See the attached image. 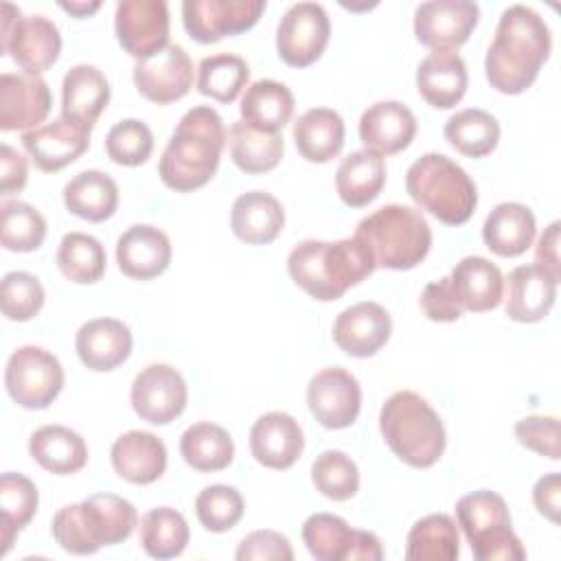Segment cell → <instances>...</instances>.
Wrapping results in <instances>:
<instances>
[{
	"label": "cell",
	"mask_w": 561,
	"mask_h": 561,
	"mask_svg": "<svg viewBox=\"0 0 561 561\" xmlns=\"http://www.w3.org/2000/svg\"><path fill=\"white\" fill-rule=\"evenodd\" d=\"M331 22L322 4H291L276 28L278 57L291 68H307L318 61L329 44Z\"/></svg>",
	"instance_id": "12"
},
{
	"label": "cell",
	"mask_w": 561,
	"mask_h": 561,
	"mask_svg": "<svg viewBox=\"0 0 561 561\" xmlns=\"http://www.w3.org/2000/svg\"><path fill=\"white\" fill-rule=\"evenodd\" d=\"M107 158L121 167L145 164L153 151V134L138 118L118 121L105 136Z\"/></svg>",
	"instance_id": "49"
},
{
	"label": "cell",
	"mask_w": 561,
	"mask_h": 561,
	"mask_svg": "<svg viewBox=\"0 0 561 561\" xmlns=\"http://www.w3.org/2000/svg\"><path fill=\"white\" fill-rule=\"evenodd\" d=\"M245 504L241 493L228 484H210L195 497V515L210 533H226L243 517Z\"/></svg>",
	"instance_id": "48"
},
{
	"label": "cell",
	"mask_w": 561,
	"mask_h": 561,
	"mask_svg": "<svg viewBox=\"0 0 561 561\" xmlns=\"http://www.w3.org/2000/svg\"><path fill=\"white\" fill-rule=\"evenodd\" d=\"M114 31L127 55L149 59L169 46V7L164 0H123L116 4Z\"/></svg>",
	"instance_id": "14"
},
{
	"label": "cell",
	"mask_w": 561,
	"mask_h": 561,
	"mask_svg": "<svg viewBox=\"0 0 561 561\" xmlns=\"http://www.w3.org/2000/svg\"><path fill=\"white\" fill-rule=\"evenodd\" d=\"M110 458L116 476L131 484H151L162 478L167 469L164 443L145 430L121 434L112 445Z\"/></svg>",
	"instance_id": "28"
},
{
	"label": "cell",
	"mask_w": 561,
	"mask_h": 561,
	"mask_svg": "<svg viewBox=\"0 0 561 561\" xmlns=\"http://www.w3.org/2000/svg\"><path fill=\"white\" fill-rule=\"evenodd\" d=\"M116 263L134 280L156 278L171 263V241L156 226H129L116 241Z\"/></svg>",
	"instance_id": "25"
},
{
	"label": "cell",
	"mask_w": 561,
	"mask_h": 561,
	"mask_svg": "<svg viewBox=\"0 0 561 561\" xmlns=\"http://www.w3.org/2000/svg\"><path fill=\"white\" fill-rule=\"evenodd\" d=\"M28 180V164L26 158L15 151L11 145L0 147V191L2 195L20 193Z\"/></svg>",
	"instance_id": "54"
},
{
	"label": "cell",
	"mask_w": 561,
	"mask_h": 561,
	"mask_svg": "<svg viewBox=\"0 0 561 561\" xmlns=\"http://www.w3.org/2000/svg\"><path fill=\"white\" fill-rule=\"evenodd\" d=\"M53 96L39 75L4 72L0 75V129H35L48 116Z\"/></svg>",
	"instance_id": "19"
},
{
	"label": "cell",
	"mask_w": 561,
	"mask_h": 561,
	"mask_svg": "<svg viewBox=\"0 0 561 561\" xmlns=\"http://www.w3.org/2000/svg\"><path fill=\"white\" fill-rule=\"evenodd\" d=\"M460 554L456 522L445 513H432L414 522L405 539L410 561H454Z\"/></svg>",
	"instance_id": "40"
},
{
	"label": "cell",
	"mask_w": 561,
	"mask_h": 561,
	"mask_svg": "<svg viewBox=\"0 0 561 561\" xmlns=\"http://www.w3.org/2000/svg\"><path fill=\"white\" fill-rule=\"evenodd\" d=\"M44 287L28 272H7L0 283V307L7 320L26 322L44 307Z\"/></svg>",
	"instance_id": "50"
},
{
	"label": "cell",
	"mask_w": 561,
	"mask_h": 561,
	"mask_svg": "<svg viewBox=\"0 0 561 561\" xmlns=\"http://www.w3.org/2000/svg\"><path fill=\"white\" fill-rule=\"evenodd\" d=\"M515 436L526 449L559 460V419L557 416H526L515 423Z\"/></svg>",
	"instance_id": "51"
},
{
	"label": "cell",
	"mask_w": 561,
	"mask_h": 561,
	"mask_svg": "<svg viewBox=\"0 0 561 561\" xmlns=\"http://www.w3.org/2000/svg\"><path fill=\"white\" fill-rule=\"evenodd\" d=\"M285 226L280 202L265 191H248L239 195L230 210V228L237 239L250 245L272 243Z\"/></svg>",
	"instance_id": "31"
},
{
	"label": "cell",
	"mask_w": 561,
	"mask_h": 561,
	"mask_svg": "<svg viewBox=\"0 0 561 561\" xmlns=\"http://www.w3.org/2000/svg\"><path fill=\"white\" fill-rule=\"evenodd\" d=\"M129 399L142 421L167 425L184 412L188 390L184 377L173 366L149 364L134 377Z\"/></svg>",
	"instance_id": "15"
},
{
	"label": "cell",
	"mask_w": 561,
	"mask_h": 561,
	"mask_svg": "<svg viewBox=\"0 0 561 561\" xmlns=\"http://www.w3.org/2000/svg\"><path fill=\"white\" fill-rule=\"evenodd\" d=\"M110 103V83L96 66H72L61 83V118L92 131Z\"/></svg>",
	"instance_id": "26"
},
{
	"label": "cell",
	"mask_w": 561,
	"mask_h": 561,
	"mask_svg": "<svg viewBox=\"0 0 561 561\" xmlns=\"http://www.w3.org/2000/svg\"><path fill=\"white\" fill-rule=\"evenodd\" d=\"M134 337L125 322L116 318H94L79 327L75 348L81 364L94 373L118 368L131 353Z\"/></svg>",
	"instance_id": "27"
},
{
	"label": "cell",
	"mask_w": 561,
	"mask_h": 561,
	"mask_svg": "<svg viewBox=\"0 0 561 561\" xmlns=\"http://www.w3.org/2000/svg\"><path fill=\"white\" fill-rule=\"evenodd\" d=\"M0 241L11 252H33L46 239L44 215L26 202H2Z\"/></svg>",
	"instance_id": "46"
},
{
	"label": "cell",
	"mask_w": 561,
	"mask_h": 561,
	"mask_svg": "<svg viewBox=\"0 0 561 561\" xmlns=\"http://www.w3.org/2000/svg\"><path fill=\"white\" fill-rule=\"evenodd\" d=\"M377 270L370 250L357 239L300 241L287 256L291 280L320 302L337 300Z\"/></svg>",
	"instance_id": "3"
},
{
	"label": "cell",
	"mask_w": 561,
	"mask_h": 561,
	"mask_svg": "<svg viewBox=\"0 0 561 561\" xmlns=\"http://www.w3.org/2000/svg\"><path fill=\"white\" fill-rule=\"evenodd\" d=\"M37 489L35 484L22 476L7 471L0 478V508H2V552L7 554L15 535L33 519L37 511Z\"/></svg>",
	"instance_id": "44"
},
{
	"label": "cell",
	"mask_w": 561,
	"mask_h": 561,
	"mask_svg": "<svg viewBox=\"0 0 561 561\" xmlns=\"http://www.w3.org/2000/svg\"><path fill=\"white\" fill-rule=\"evenodd\" d=\"M302 430L287 412H267L250 430V451L267 469H289L302 456Z\"/></svg>",
	"instance_id": "24"
},
{
	"label": "cell",
	"mask_w": 561,
	"mask_h": 561,
	"mask_svg": "<svg viewBox=\"0 0 561 561\" xmlns=\"http://www.w3.org/2000/svg\"><path fill=\"white\" fill-rule=\"evenodd\" d=\"M31 458L55 476H70L85 467L88 445L66 425H42L28 438Z\"/></svg>",
	"instance_id": "33"
},
{
	"label": "cell",
	"mask_w": 561,
	"mask_h": 561,
	"mask_svg": "<svg viewBox=\"0 0 561 561\" xmlns=\"http://www.w3.org/2000/svg\"><path fill=\"white\" fill-rule=\"evenodd\" d=\"M383 184H386L383 158L366 149L353 151L346 158H342L335 171L337 197L351 208H362L375 202Z\"/></svg>",
	"instance_id": "35"
},
{
	"label": "cell",
	"mask_w": 561,
	"mask_h": 561,
	"mask_svg": "<svg viewBox=\"0 0 561 561\" xmlns=\"http://www.w3.org/2000/svg\"><path fill=\"white\" fill-rule=\"evenodd\" d=\"M140 546L153 559L180 557L191 539L188 524L182 513L171 506H158L140 519Z\"/></svg>",
	"instance_id": "42"
},
{
	"label": "cell",
	"mask_w": 561,
	"mask_h": 561,
	"mask_svg": "<svg viewBox=\"0 0 561 561\" xmlns=\"http://www.w3.org/2000/svg\"><path fill=\"white\" fill-rule=\"evenodd\" d=\"M449 280L462 311L484 313L502 302L504 276L500 267L484 256H465L458 261Z\"/></svg>",
	"instance_id": "30"
},
{
	"label": "cell",
	"mask_w": 561,
	"mask_h": 561,
	"mask_svg": "<svg viewBox=\"0 0 561 561\" xmlns=\"http://www.w3.org/2000/svg\"><path fill=\"white\" fill-rule=\"evenodd\" d=\"M241 121L261 131H280L294 114L291 90L274 79L250 83L241 96Z\"/></svg>",
	"instance_id": "36"
},
{
	"label": "cell",
	"mask_w": 561,
	"mask_h": 561,
	"mask_svg": "<svg viewBox=\"0 0 561 561\" xmlns=\"http://www.w3.org/2000/svg\"><path fill=\"white\" fill-rule=\"evenodd\" d=\"M20 140L39 171L55 173L72 164L88 151L90 131H83L81 127L57 118L53 123L24 131Z\"/></svg>",
	"instance_id": "23"
},
{
	"label": "cell",
	"mask_w": 561,
	"mask_h": 561,
	"mask_svg": "<svg viewBox=\"0 0 561 561\" xmlns=\"http://www.w3.org/2000/svg\"><path fill=\"white\" fill-rule=\"evenodd\" d=\"M313 486L333 502H346L359 491V469L340 449H324L311 465Z\"/></svg>",
	"instance_id": "47"
},
{
	"label": "cell",
	"mask_w": 561,
	"mask_h": 561,
	"mask_svg": "<svg viewBox=\"0 0 561 561\" xmlns=\"http://www.w3.org/2000/svg\"><path fill=\"white\" fill-rule=\"evenodd\" d=\"M55 259L59 272L77 285H92L101 280L107 263L101 241L85 232L64 234Z\"/></svg>",
	"instance_id": "43"
},
{
	"label": "cell",
	"mask_w": 561,
	"mask_h": 561,
	"mask_svg": "<svg viewBox=\"0 0 561 561\" xmlns=\"http://www.w3.org/2000/svg\"><path fill=\"white\" fill-rule=\"evenodd\" d=\"M550 48V28L535 9L526 4L504 9L484 57L486 81L502 94L526 92L548 61Z\"/></svg>",
	"instance_id": "1"
},
{
	"label": "cell",
	"mask_w": 561,
	"mask_h": 561,
	"mask_svg": "<svg viewBox=\"0 0 561 561\" xmlns=\"http://www.w3.org/2000/svg\"><path fill=\"white\" fill-rule=\"evenodd\" d=\"M419 305H421L425 318H430L434 322H456L462 316V307L456 300L449 276H443L434 283L425 285V289L421 291Z\"/></svg>",
	"instance_id": "53"
},
{
	"label": "cell",
	"mask_w": 561,
	"mask_h": 561,
	"mask_svg": "<svg viewBox=\"0 0 561 561\" xmlns=\"http://www.w3.org/2000/svg\"><path fill=\"white\" fill-rule=\"evenodd\" d=\"M443 134L458 153L467 158H484L500 142V123L484 110L467 107L449 116Z\"/></svg>",
	"instance_id": "41"
},
{
	"label": "cell",
	"mask_w": 561,
	"mask_h": 561,
	"mask_svg": "<svg viewBox=\"0 0 561 561\" xmlns=\"http://www.w3.org/2000/svg\"><path fill=\"white\" fill-rule=\"evenodd\" d=\"M64 204L68 213L85 221H105L118 208V186L116 182L96 169L77 173L64 186Z\"/></svg>",
	"instance_id": "37"
},
{
	"label": "cell",
	"mask_w": 561,
	"mask_h": 561,
	"mask_svg": "<svg viewBox=\"0 0 561 561\" xmlns=\"http://www.w3.org/2000/svg\"><path fill=\"white\" fill-rule=\"evenodd\" d=\"M0 50L26 75L46 72L61 53L59 28L44 15H22L11 2L0 7Z\"/></svg>",
	"instance_id": "9"
},
{
	"label": "cell",
	"mask_w": 561,
	"mask_h": 561,
	"mask_svg": "<svg viewBox=\"0 0 561 561\" xmlns=\"http://www.w3.org/2000/svg\"><path fill=\"white\" fill-rule=\"evenodd\" d=\"M228 147H230V158L241 169L243 173H267L272 171L283 153H285V142L280 131H261L250 127L243 121H237L228 129Z\"/></svg>",
	"instance_id": "38"
},
{
	"label": "cell",
	"mask_w": 561,
	"mask_h": 561,
	"mask_svg": "<svg viewBox=\"0 0 561 561\" xmlns=\"http://www.w3.org/2000/svg\"><path fill=\"white\" fill-rule=\"evenodd\" d=\"M559 221H552L539 237L535 248L537 265L543 267L557 283L561 280V263H559Z\"/></svg>",
	"instance_id": "56"
},
{
	"label": "cell",
	"mask_w": 561,
	"mask_h": 561,
	"mask_svg": "<svg viewBox=\"0 0 561 561\" xmlns=\"http://www.w3.org/2000/svg\"><path fill=\"white\" fill-rule=\"evenodd\" d=\"M373 254L377 267L412 270L432 248V228L421 210L388 204L366 215L355 234Z\"/></svg>",
	"instance_id": "7"
},
{
	"label": "cell",
	"mask_w": 561,
	"mask_h": 561,
	"mask_svg": "<svg viewBox=\"0 0 561 561\" xmlns=\"http://www.w3.org/2000/svg\"><path fill=\"white\" fill-rule=\"evenodd\" d=\"M480 7L471 0H430L414 11V37L432 50H456L473 33Z\"/></svg>",
	"instance_id": "17"
},
{
	"label": "cell",
	"mask_w": 561,
	"mask_h": 561,
	"mask_svg": "<svg viewBox=\"0 0 561 561\" xmlns=\"http://www.w3.org/2000/svg\"><path fill=\"white\" fill-rule=\"evenodd\" d=\"M392 333L390 313L373 300L346 307L333 322V342L351 357L375 355Z\"/></svg>",
	"instance_id": "20"
},
{
	"label": "cell",
	"mask_w": 561,
	"mask_h": 561,
	"mask_svg": "<svg viewBox=\"0 0 561 561\" xmlns=\"http://www.w3.org/2000/svg\"><path fill=\"white\" fill-rule=\"evenodd\" d=\"M180 454L195 471L213 473L226 469L234 458V443L230 434L215 423L199 421L184 430L180 438Z\"/></svg>",
	"instance_id": "39"
},
{
	"label": "cell",
	"mask_w": 561,
	"mask_h": 561,
	"mask_svg": "<svg viewBox=\"0 0 561 561\" xmlns=\"http://www.w3.org/2000/svg\"><path fill=\"white\" fill-rule=\"evenodd\" d=\"M294 142L307 162L324 164L344 147V121L329 107L307 110L294 123Z\"/></svg>",
	"instance_id": "34"
},
{
	"label": "cell",
	"mask_w": 561,
	"mask_h": 561,
	"mask_svg": "<svg viewBox=\"0 0 561 561\" xmlns=\"http://www.w3.org/2000/svg\"><path fill=\"white\" fill-rule=\"evenodd\" d=\"M379 430L390 451L414 469L436 465L447 445L438 412L412 390H399L386 399Z\"/></svg>",
	"instance_id": "5"
},
{
	"label": "cell",
	"mask_w": 561,
	"mask_h": 561,
	"mask_svg": "<svg viewBox=\"0 0 561 561\" xmlns=\"http://www.w3.org/2000/svg\"><path fill=\"white\" fill-rule=\"evenodd\" d=\"M559 497H561V480L557 471L546 473L543 478L537 480L533 489V502L537 511L552 524L559 522Z\"/></svg>",
	"instance_id": "55"
},
{
	"label": "cell",
	"mask_w": 561,
	"mask_h": 561,
	"mask_svg": "<svg viewBox=\"0 0 561 561\" xmlns=\"http://www.w3.org/2000/svg\"><path fill=\"white\" fill-rule=\"evenodd\" d=\"M59 7L75 18H88L101 9V2H59Z\"/></svg>",
	"instance_id": "57"
},
{
	"label": "cell",
	"mask_w": 561,
	"mask_h": 561,
	"mask_svg": "<svg viewBox=\"0 0 561 561\" xmlns=\"http://www.w3.org/2000/svg\"><path fill=\"white\" fill-rule=\"evenodd\" d=\"M234 557L239 561H291L289 539L276 530H254L241 539Z\"/></svg>",
	"instance_id": "52"
},
{
	"label": "cell",
	"mask_w": 561,
	"mask_h": 561,
	"mask_svg": "<svg viewBox=\"0 0 561 561\" xmlns=\"http://www.w3.org/2000/svg\"><path fill=\"white\" fill-rule=\"evenodd\" d=\"M263 11V0H184L182 22L191 39L215 44L224 37L250 31Z\"/></svg>",
	"instance_id": "13"
},
{
	"label": "cell",
	"mask_w": 561,
	"mask_h": 561,
	"mask_svg": "<svg viewBox=\"0 0 561 561\" xmlns=\"http://www.w3.org/2000/svg\"><path fill=\"white\" fill-rule=\"evenodd\" d=\"M4 386L20 408L44 410L64 388V368L50 351L26 344L7 359Z\"/></svg>",
	"instance_id": "10"
},
{
	"label": "cell",
	"mask_w": 561,
	"mask_h": 561,
	"mask_svg": "<svg viewBox=\"0 0 561 561\" xmlns=\"http://www.w3.org/2000/svg\"><path fill=\"white\" fill-rule=\"evenodd\" d=\"M557 280L537 263L511 270L504 280V311L511 320L530 324L543 320L557 298Z\"/></svg>",
	"instance_id": "21"
},
{
	"label": "cell",
	"mask_w": 561,
	"mask_h": 561,
	"mask_svg": "<svg viewBox=\"0 0 561 561\" xmlns=\"http://www.w3.org/2000/svg\"><path fill=\"white\" fill-rule=\"evenodd\" d=\"M416 136V118L401 101H379L359 118V140L366 151L394 156L410 147Z\"/></svg>",
	"instance_id": "22"
},
{
	"label": "cell",
	"mask_w": 561,
	"mask_h": 561,
	"mask_svg": "<svg viewBox=\"0 0 561 561\" xmlns=\"http://www.w3.org/2000/svg\"><path fill=\"white\" fill-rule=\"evenodd\" d=\"M537 232L535 215L528 206L519 202L497 204L484 219L482 241L497 256H519L524 254Z\"/></svg>",
	"instance_id": "32"
},
{
	"label": "cell",
	"mask_w": 561,
	"mask_h": 561,
	"mask_svg": "<svg viewBox=\"0 0 561 561\" xmlns=\"http://www.w3.org/2000/svg\"><path fill=\"white\" fill-rule=\"evenodd\" d=\"M307 405L327 430L351 427L362 408V388L346 368L329 366L318 370L307 386Z\"/></svg>",
	"instance_id": "16"
},
{
	"label": "cell",
	"mask_w": 561,
	"mask_h": 561,
	"mask_svg": "<svg viewBox=\"0 0 561 561\" xmlns=\"http://www.w3.org/2000/svg\"><path fill=\"white\" fill-rule=\"evenodd\" d=\"M302 541L318 561H379L381 541L375 533L355 530L331 513H313L302 524Z\"/></svg>",
	"instance_id": "11"
},
{
	"label": "cell",
	"mask_w": 561,
	"mask_h": 561,
	"mask_svg": "<svg viewBox=\"0 0 561 561\" xmlns=\"http://www.w3.org/2000/svg\"><path fill=\"white\" fill-rule=\"evenodd\" d=\"M250 79L245 59L232 53H217L204 57L197 68V90L219 103H232Z\"/></svg>",
	"instance_id": "45"
},
{
	"label": "cell",
	"mask_w": 561,
	"mask_h": 561,
	"mask_svg": "<svg viewBox=\"0 0 561 561\" xmlns=\"http://www.w3.org/2000/svg\"><path fill=\"white\" fill-rule=\"evenodd\" d=\"M467 66L456 50H432L416 68V90L436 110L458 105L467 92Z\"/></svg>",
	"instance_id": "29"
},
{
	"label": "cell",
	"mask_w": 561,
	"mask_h": 561,
	"mask_svg": "<svg viewBox=\"0 0 561 561\" xmlns=\"http://www.w3.org/2000/svg\"><path fill=\"white\" fill-rule=\"evenodd\" d=\"M134 85L156 105L175 103L193 88V61L182 46L169 44L162 53L136 61Z\"/></svg>",
	"instance_id": "18"
},
{
	"label": "cell",
	"mask_w": 561,
	"mask_h": 561,
	"mask_svg": "<svg viewBox=\"0 0 561 561\" xmlns=\"http://www.w3.org/2000/svg\"><path fill=\"white\" fill-rule=\"evenodd\" d=\"M456 519L478 561H522L526 550L513 530L504 497L480 489L456 502Z\"/></svg>",
	"instance_id": "8"
},
{
	"label": "cell",
	"mask_w": 561,
	"mask_h": 561,
	"mask_svg": "<svg viewBox=\"0 0 561 561\" xmlns=\"http://www.w3.org/2000/svg\"><path fill=\"white\" fill-rule=\"evenodd\" d=\"M226 140L224 121L213 107H191L162 151L158 164L162 184L178 193H191L208 184L219 167Z\"/></svg>",
	"instance_id": "2"
},
{
	"label": "cell",
	"mask_w": 561,
	"mask_h": 561,
	"mask_svg": "<svg viewBox=\"0 0 561 561\" xmlns=\"http://www.w3.org/2000/svg\"><path fill=\"white\" fill-rule=\"evenodd\" d=\"M412 202L447 226L467 224L478 206V191L467 171L443 153L416 158L405 173Z\"/></svg>",
	"instance_id": "6"
},
{
	"label": "cell",
	"mask_w": 561,
	"mask_h": 561,
	"mask_svg": "<svg viewBox=\"0 0 561 561\" xmlns=\"http://www.w3.org/2000/svg\"><path fill=\"white\" fill-rule=\"evenodd\" d=\"M138 526L131 502L114 493H94L79 504L59 508L50 533L70 554H92L103 546L123 543Z\"/></svg>",
	"instance_id": "4"
}]
</instances>
